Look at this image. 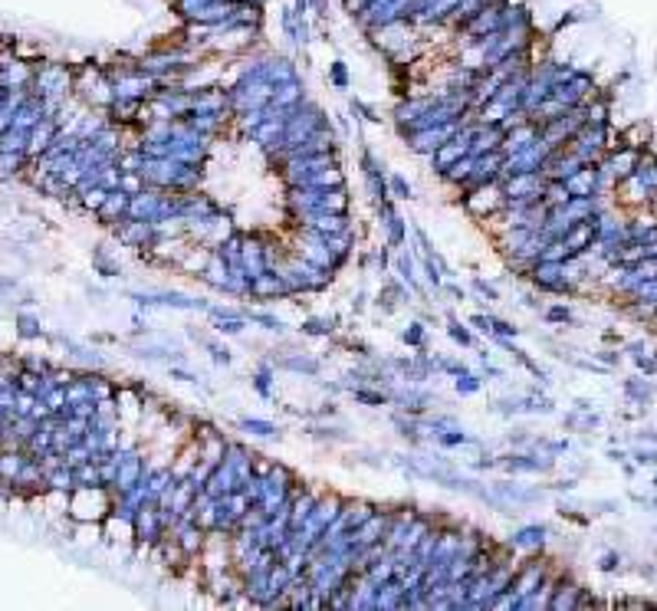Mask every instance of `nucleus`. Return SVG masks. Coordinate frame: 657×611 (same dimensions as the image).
I'll return each mask as SVG.
<instances>
[{
	"instance_id": "1",
	"label": "nucleus",
	"mask_w": 657,
	"mask_h": 611,
	"mask_svg": "<svg viewBox=\"0 0 657 611\" xmlns=\"http://www.w3.org/2000/svg\"><path fill=\"white\" fill-rule=\"evenodd\" d=\"M66 513L76 523H105V516L112 513V490L109 486H76L69 493Z\"/></svg>"
},
{
	"instance_id": "2",
	"label": "nucleus",
	"mask_w": 657,
	"mask_h": 611,
	"mask_svg": "<svg viewBox=\"0 0 657 611\" xmlns=\"http://www.w3.org/2000/svg\"><path fill=\"white\" fill-rule=\"evenodd\" d=\"M73 85H76V69H69L66 63H40L33 69V83H30V93L40 95V99H63L66 102L73 95Z\"/></svg>"
},
{
	"instance_id": "3",
	"label": "nucleus",
	"mask_w": 657,
	"mask_h": 611,
	"mask_svg": "<svg viewBox=\"0 0 657 611\" xmlns=\"http://www.w3.org/2000/svg\"><path fill=\"white\" fill-rule=\"evenodd\" d=\"M128 299L138 309H181V313H207V306H211V299L188 296V293H178V289H145V293L132 289Z\"/></svg>"
},
{
	"instance_id": "4",
	"label": "nucleus",
	"mask_w": 657,
	"mask_h": 611,
	"mask_svg": "<svg viewBox=\"0 0 657 611\" xmlns=\"http://www.w3.org/2000/svg\"><path fill=\"white\" fill-rule=\"evenodd\" d=\"M388 398H391V404L398 407V411L418 417V421L424 414H431V411L441 404L437 395H431L427 388H421V385H414V382H401V378H398L394 385H388Z\"/></svg>"
},
{
	"instance_id": "5",
	"label": "nucleus",
	"mask_w": 657,
	"mask_h": 611,
	"mask_svg": "<svg viewBox=\"0 0 657 611\" xmlns=\"http://www.w3.org/2000/svg\"><path fill=\"white\" fill-rule=\"evenodd\" d=\"M457 204H461L473 221H487L490 214L506 207L503 184H500V181H490V184H480V187H473V191H457Z\"/></svg>"
},
{
	"instance_id": "6",
	"label": "nucleus",
	"mask_w": 657,
	"mask_h": 611,
	"mask_svg": "<svg viewBox=\"0 0 657 611\" xmlns=\"http://www.w3.org/2000/svg\"><path fill=\"white\" fill-rule=\"evenodd\" d=\"M263 358H270L276 365V372H286V375H296V378H322V368L325 362L316 355H309V352H303V348H296V352H280V348H270V352H263Z\"/></svg>"
},
{
	"instance_id": "7",
	"label": "nucleus",
	"mask_w": 657,
	"mask_h": 611,
	"mask_svg": "<svg viewBox=\"0 0 657 611\" xmlns=\"http://www.w3.org/2000/svg\"><path fill=\"white\" fill-rule=\"evenodd\" d=\"M500 460V470L503 474H549L555 467L552 454H539V450H506V454H496Z\"/></svg>"
},
{
	"instance_id": "8",
	"label": "nucleus",
	"mask_w": 657,
	"mask_h": 611,
	"mask_svg": "<svg viewBox=\"0 0 657 611\" xmlns=\"http://www.w3.org/2000/svg\"><path fill=\"white\" fill-rule=\"evenodd\" d=\"M280 299H293L286 280L280 276V270H263L250 276V289H247V303L253 306H266V303H280Z\"/></svg>"
},
{
	"instance_id": "9",
	"label": "nucleus",
	"mask_w": 657,
	"mask_h": 611,
	"mask_svg": "<svg viewBox=\"0 0 657 611\" xmlns=\"http://www.w3.org/2000/svg\"><path fill=\"white\" fill-rule=\"evenodd\" d=\"M457 125H461V122H447V125H431V128H414V132H408L401 142L408 145V152L424 155V158H427V155L437 152V148H441L447 138H453Z\"/></svg>"
},
{
	"instance_id": "10",
	"label": "nucleus",
	"mask_w": 657,
	"mask_h": 611,
	"mask_svg": "<svg viewBox=\"0 0 657 611\" xmlns=\"http://www.w3.org/2000/svg\"><path fill=\"white\" fill-rule=\"evenodd\" d=\"M60 132H63L60 115H43V119L30 128V148H26V155H30V158H40V155L60 138Z\"/></svg>"
},
{
	"instance_id": "11",
	"label": "nucleus",
	"mask_w": 657,
	"mask_h": 611,
	"mask_svg": "<svg viewBox=\"0 0 657 611\" xmlns=\"http://www.w3.org/2000/svg\"><path fill=\"white\" fill-rule=\"evenodd\" d=\"M503 128L493 122H473V138H470V155L503 152Z\"/></svg>"
},
{
	"instance_id": "12",
	"label": "nucleus",
	"mask_w": 657,
	"mask_h": 611,
	"mask_svg": "<svg viewBox=\"0 0 657 611\" xmlns=\"http://www.w3.org/2000/svg\"><path fill=\"white\" fill-rule=\"evenodd\" d=\"M128 204H132V194H125L122 187H112L105 204L95 211V221L103 224V227H115V224H122L128 217Z\"/></svg>"
},
{
	"instance_id": "13",
	"label": "nucleus",
	"mask_w": 657,
	"mask_h": 611,
	"mask_svg": "<svg viewBox=\"0 0 657 611\" xmlns=\"http://www.w3.org/2000/svg\"><path fill=\"white\" fill-rule=\"evenodd\" d=\"M296 329H299V335H306V339H332L335 332L342 329V315H335V313H329V315L309 313V315H303V323H299Z\"/></svg>"
},
{
	"instance_id": "14",
	"label": "nucleus",
	"mask_w": 657,
	"mask_h": 611,
	"mask_svg": "<svg viewBox=\"0 0 657 611\" xmlns=\"http://www.w3.org/2000/svg\"><path fill=\"white\" fill-rule=\"evenodd\" d=\"M233 490H240V480H237V474H233L231 464L221 460V464L211 470V476H207L204 493L207 496H214V500H224V496H231Z\"/></svg>"
},
{
	"instance_id": "15",
	"label": "nucleus",
	"mask_w": 657,
	"mask_h": 611,
	"mask_svg": "<svg viewBox=\"0 0 657 611\" xmlns=\"http://www.w3.org/2000/svg\"><path fill=\"white\" fill-rule=\"evenodd\" d=\"M546 533L549 529L542 526V523H526V526L513 529L510 536H506L503 543L510 545V549H522V552H539L542 545H546Z\"/></svg>"
},
{
	"instance_id": "16",
	"label": "nucleus",
	"mask_w": 657,
	"mask_h": 611,
	"mask_svg": "<svg viewBox=\"0 0 657 611\" xmlns=\"http://www.w3.org/2000/svg\"><path fill=\"white\" fill-rule=\"evenodd\" d=\"M250 388H253L263 401L276 398V365L270 358H260V362H256L253 375H250Z\"/></svg>"
},
{
	"instance_id": "17",
	"label": "nucleus",
	"mask_w": 657,
	"mask_h": 611,
	"mask_svg": "<svg viewBox=\"0 0 657 611\" xmlns=\"http://www.w3.org/2000/svg\"><path fill=\"white\" fill-rule=\"evenodd\" d=\"M490 490H493L500 500L510 503V506H530V503L542 500V490H522V486L513 484V480H496V484H490Z\"/></svg>"
},
{
	"instance_id": "18",
	"label": "nucleus",
	"mask_w": 657,
	"mask_h": 611,
	"mask_svg": "<svg viewBox=\"0 0 657 611\" xmlns=\"http://www.w3.org/2000/svg\"><path fill=\"white\" fill-rule=\"evenodd\" d=\"M306 99V83L303 79H293V83H283L273 89V102H270V109L276 112H290L293 105H299V102Z\"/></svg>"
},
{
	"instance_id": "19",
	"label": "nucleus",
	"mask_w": 657,
	"mask_h": 611,
	"mask_svg": "<svg viewBox=\"0 0 657 611\" xmlns=\"http://www.w3.org/2000/svg\"><path fill=\"white\" fill-rule=\"evenodd\" d=\"M391 427H394V434H398L401 441H408V447H421V444L427 441L424 431H421L418 417L404 414V411H398V407H394V414H391Z\"/></svg>"
},
{
	"instance_id": "20",
	"label": "nucleus",
	"mask_w": 657,
	"mask_h": 611,
	"mask_svg": "<svg viewBox=\"0 0 657 611\" xmlns=\"http://www.w3.org/2000/svg\"><path fill=\"white\" fill-rule=\"evenodd\" d=\"M237 431L250 434V437H263V441H280V437H283L280 424L266 421V417H250V414H240L237 417Z\"/></svg>"
},
{
	"instance_id": "21",
	"label": "nucleus",
	"mask_w": 657,
	"mask_h": 611,
	"mask_svg": "<svg viewBox=\"0 0 657 611\" xmlns=\"http://www.w3.org/2000/svg\"><path fill=\"white\" fill-rule=\"evenodd\" d=\"M431 441H434L441 450H453V447H480V450H483V447H487V444L480 441V437H473V434L463 431L461 424H457V427H447V431H441V434H434Z\"/></svg>"
},
{
	"instance_id": "22",
	"label": "nucleus",
	"mask_w": 657,
	"mask_h": 611,
	"mask_svg": "<svg viewBox=\"0 0 657 611\" xmlns=\"http://www.w3.org/2000/svg\"><path fill=\"white\" fill-rule=\"evenodd\" d=\"M444 323H447V325H444V329H447V339H451L453 345H461V348H477V345H480L477 332L470 329L467 323H461V319H457L451 309L444 313Z\"/></svg>"
},
{
	"instance_id": "23",
	"label": "nucleus",
	"mask_w": 657,
	"mask_h": 611,
	"mask_svg": "<svg viewBox=\"0 0 657 611\" xmlns=\"http://www.w3.org/2000/svg\"><path fill=\"white\" fill-rule=\"evenodd\" d=\"M14 332H17V339H23V342H36V339H43V335H46V329H43V323H40V315L26 313V309H20V313L14 315Z\"/></svg>"
},
{
	"instance_id": "24",
	"label": "nucleus",
	"mask_w": 657,
	"mask_h": 611,
	"mask_svg": "<svg viewBox=\"0 0 657 611\" xmlns=\"http://www.w3.org/2000/svg\"><path fill=\"white\" fill-rule=\"evenodd\" d=\"M349 398L355 404H365V407H388L391 398H388V388H378V385H355L349 391Z\"/></svg>"
},
{
	"instance_id": "25",
	"label": "nucleus",
	"mask_w": 657,
	"mask_h": 611,
	"mask_svg": "<svg viewBox=\"0 0 657 611\" xmlns=\"http://www.w3.org/2000/svg\"><path fill=\"white\" fill-rule=\"evenodd\" d=\"M33 164L26 152H0V178H20Z\"/></svg>"
},
{
	"instance_id": "26",
	"label": "nucleus",
	"mask_w": 657,
	"mask_h": 611,
	"mask_svg": "<svg viewBox=\"0 0 657 611\" xmlns=\"http://www.w3.org/2000/svg\"><path fill=\"white\" fill-rule=\"evenodd\" d=\"M382 230H384V244L391 246V250H401V246H408V234H411V227H408V221H404L401 214H394V217H388V221L382 224Z\"/></svg>"
},
{
	"instance_id": "27",
	"label": "nucleus",
	"mask_w": 657,
	"mask_h": 611,
	"mask_svg": "<svg viewBox=\"0 0 657 611\" xmlns=\"http://www.w3.org/2000/svg\"><path fill=\"white\" fill-rule=\"evenodd\" d=\"M303 431H306L309 437H316V441H329V444H352L355 441L349 427H339V424H306Z\"/></svg>"
},
{
	"instance_id": "28",
	"label": "nucleus",
	"mask_w": 657,
	"mask_h": 611,
	"mask_svg": "<svg viewBox=\"0 0 657 611\" xmlns=\"http://www.w3.org/2000/svg\"><path fill=\"white\" fill-rule=\"evenodd\" d=\"M93 270L99 273V276H105V280H115V276H122V263L109 254V250H105V244H95L93 246Z\"/></svg>"
},
{
	"instance_id": "29",
	"label": "nucleus",
	"mask_w": 657,
	"mask_h": 611,
	"mask_svg": "<svg viewBox=\"0 0 657 611\" xmlns=\"http://www.w3.org/2000/svg\"><path fill=\"white\" fill-rule=\"evenodd\" d=\"M247 323L260 325L263 332H276V335H286V323H283L276 313H270V309H250V306H247Z\"/></svg>"
},
{
	"instance_id": "30",
	"label": "nucleus",
	"mask_w": 657,
	"mask_h": 611,
	"mask_svg": "<svg viewBox=\"0 0 657 611\" xmlns=\"http://www.w3.org/2000/svg\"><path fill=\"white\" fill-rule=\"evenodd\" d=\"M470 293L477 296L480 309H487L490 303H500V299H503L500 286H496V283H490V280H483V276H473V280H470Z\"/></svg>"
},
{
	"instance_id": "31",
	"label": "nucleus",
	"mask_w": 657,
	"mask_h": 611,
	"mask_svg": "<svg viewBox=\"0 0 657 611\" xmlns=\"http://www.w3.org/2000/svg\"><path fill=\"white\" fill-rule=\"evenodd\" d=\"M26 148H30V128L10 122V128L0 135V152H26Z\"/></svg>"
},
{
	"instance_id": "32",
	"label": "nucleus",
	"mask_w": 657,
	"mask_h": 611,
	"mask_svg": "<svg viewBox=\"0 0 657 611\" xmlns=\"http://www.w3.org/2000/svg\"><path fill=\"white\" fill-rule=\"evenodd\" d=\"M398 339L411 348V352H418V348H427V323L421 319H411L401 332H398Z\"/></svg>"
},
{
	"instance_id": "33",
	"label": "nucleus",
	"mask_w": 657,
	"mask_h": 611,
	"mask_svg": "<svg viewBox=\"0 0 657 611\" xmlns=\"http://www.w3.org/2000/svg\"><path fill=\"white\" fill-rule=\"evenodd\" d=\"M349 112H352V119L355 122H368V125H382V112L372 105V102H365V99H349Z\"/></svg>"
},
{
	"instance_id": "34",
	"label": "nucleus",
	"mask_w": 657,
	"mask_h": 611,
	"mask_svg": "<svg viewBox=\"0 0 657 611\" xmlns=\"http://www.w3.org/2000/svg\"><path fill=\"white\" fill-rule=\"evenodd\" d=\"M359 168H362V174H388V164H384V158L372 152L365 142L359 145Z\"/></svg>"
},
{
	"instance_id": "35",
	"label": "nucleus",
	"mask_w": 657,
	"mask_h": 611,
	"mask_svg": "<svg viewBox=\"0 0 657 611\" xmlns=\"http://www.w3.org/2000/svg\"><path fill=\"white\" fill-rule=\"evenodd\" d=\"M204 352H207V355H211V362H214V365H217V368H231V365H233V352H231V348H227V342L214 339V335H211V339L204 342Z\"/></svg>"
},
{
	"instance_id": "36",
	"label": "nucleus",
	"mask_w": 657,
	"mask_h": 611,
	"mask_svg": "<svg viewBox=\"0 0 657 611\" xmlns=\"http://www.w3.org/2000/svg\"><path fill=\"white\" fill-rule=\"evenodd\" d=\"M362 181H365V194L372 204L391 197V191H388V174H362Z\"/></svg>"
},
{
	"instance_id": "37",
	"label": "nucleus",
	"mask_w": 657,
	"mask_h": 611,
	"mask_svg": "<svg viewBox=\"0 0 657 611\" xmlns=\"http://www.w3.org/2000/svg\"><path fill=\"white\" fill-rule=\"evenodd\" d=\"M453 391H457V398H473V395H480V391H483L480 372H467V375H461V378H453Z\"/></svg>"
},
{
	"instance_id": "38",
	"label": "nucleus",
	"mask_w": 657,
	"mask_h": 611,
	"mask_svg": "<svg viewBox=\"0 0 657 611\" xmlns=\"http://www.w3.org/2000/svg\"><path fill=\"white\" fill-rule=\"evenodd\" d=\"M299 14L293 7H283V14H280V26H283V36L293 43V46H303V36H299Z\"/></svg>"
},
{
	"instance_id": "39",
	"label": "nucleus",
	"mask_w": 657,
	"mask_h": 611,
	"mask_svg": "<svg viewBox=\"0 0 657 611\" xmlns=\"http://www.w3.org/2000/svg\"><path fill=\"white\" fill-rule=\"evenodd\" d=\"M247 319L243 315H227V319H211V329L217 335H243L247 332Z\"/></svg>"
},
{
	"instance_id": "40",
	"label": "nucleus",
	"mask_w": 657,
	"mask_h": 611,
	"mask_svg": "<svg viewBox=\"0 0 657 611\" xmlns=\"http://www.w3.org/2000/svg\"><path fill=\"white\" fill-rule=\"evenodd\" d=\"M325 79H329V85H332V89L345 93V89L352 85V76H349V66H345V60H332V63H329V73H325Z\"/></svg>"
},
{
	"instance_id": "41",
	"label": "nucleus",
	"mask_w": 657,
	"mask_h": 611,
	"mask_svg": "<svg viewBox=\"0 0 657 611\" xmlns=\"http://www.w3.org/2000/svg\"><path fill=\"white\" fill-rule=\"evenodd\" d=\"M473 372V368L463 362V358H453V355H437V375H447V378H461V375Z\"/></svg>"
},
{
	"instance_id": "42",
	"label": "nucleus",
	"mask_w": 657,
	"mask_h": 611,
	"mask_svg": "<svg viewBox=\"0 0 657 611\" xmlns=\"http://www.w3.org/2000/svg\"><path fill=\"white\" fill-rule=\"evenodd\" d=\"M490 411L510 421V417L522 414V395H516V398H513V395H506V398H496L493 404H490Z\"/></svg>"
},
{
	"instance_id": "43",
	"label": "nucleus",
	"mask_w": 657,
	"mask_h": 611,
	"mask_svg": "<svg viewBox=\"0 0 657 611\" xmlns=\"http://www.w3.org/2000/svg\"><path fill=\"white\" fill-rule=\"evenodd\" d=\"M487 325H490V335H506V339H516V335H520V325H513L510 319L490 313V309H487Z\"/></svg>"
},
{
	"instance_id": "44",
	"label": "nucleus",
	"mask_w": 657,
	"mask_h": 611,
	"mask_svg": "<svg viewBox=\"0 0 657 611\" xmlns=\"http://www.w3.org/2000/svg\"><path fill=\"white\" fill-rule=\"evenodd\" d=\"M503 444L510 450H526V447H532V444H536V437H532L526 427H510V431L503 434Z\"/></svg>"
},
{
	"instance_id": "45",
	"label": "nucleus",
	"mask_w": 657,
	"mask_h": 611,
	"mask_svg": "<svg viewBox=\"0 0 657 611\" xmlns=\"http://www.w3.org/2000/svg\"><path fill=\"white\" fill-rule=\"evenodd\" d=\"M388 191H391V197L394 201H411L414 197V187H411V181L404 178V174H388Z\"/></svg>"
},
{
	"instance_id": "46",
	"label": "nucleus",
	"mask_w": 657,
	"mask_h": 611,
	"mask_svg": "<svg viewBox=\"0 0 657 611\" xmlns=\"http://www.w3.org/2000/svg\"><path fill=\"white\" fill-rule=\"evenodd\" d=\"M510 358H513V362H516V365H520V368H526V372H530V375H536L539 382H549V375H546V372H542V368H539V365H536V362H532V358H530V355H526V352H522V348H520V345H513Z\"/></svg>"
},
{
	"instance_id": "47",
	"label": "nucleus",
	"mask_w": 657,
	"mask_h": 611,
	"mask_svg": "<svg viewBox=\"0 0 657 611\" xmlns=\"http://www.w3.org/2000/svg\"><path fill=\"white\" fill-rule=\"evenodd\" d=\"M467 296H470V289L461 286L457 280H444V283H441V299H444V303H467Z\"/></svg>"
},
{
	"instance_id": "48",
	"label": "nucleus",
	"mask_w": 657,
	"mask_h": 611,
	"mask_svg": "<svg viewBox=\"0 0 657 611\" xmlns=\"http://www.w3.org/2000/svg\"><path fill=\"white\" fill-rule=\"evenodd\" d=\"M391 246L382 244V246H372V273H388L391 270Z\"/></svg>"
},
{
	"instance_id": "49",
	"label": "nucleus",
	"mask_w": 657,
	"mask_h": 611,
	"mask_svg": "<svg viewBox=\"0 0 657 611\" xmlns=\"http://www.w3.org/2000/svg\"><path fill=\"white\" fill-rule=\"evenodd\" d=\"M119 187L125 191V194H138V191H145V178H142L138 171H122Z\"/></svg>"
},
{
	"instance_id": "50",
	"label": "nucleus",
	"mask_w": 657,
	"mask_h": 611,
	"mask_svg": "<svg viewBox=\"0 0 657 611\" xmlns=\"http://www.w3.org/2000/svg\"><path fill=\"white\" fill-rule=\"evenodd\" d=\"M306 417H312V421H332V417H339V404H335V401L329 398V401H322L319 407L306 411Z\"/></svg>"
},
{
	"instance_id": "51",
	"label": "nucleus",
	"mask_w": 657,
	"mask_h": 611,
	"mask_svg": "<svg viewBox=\"0 0 657 611\" xmlns=\"http://www.w3.org/2000/svg\"><path fill=\"white\" fill-rule=\"evenodd\" d=\"M470 470H477V474H487V470H500V460H496V454H490L487 447L480 450V457L470 464Z\"/></svg>"
},
{
	"instance_id": "52",
	"label": "nucleus",
	"mask_w": 657,
	"mask_h": 611,
	"mask_svg": "<svg viewBox=\"0 0 657 611\" xmlns=\"http://www.w3.org/2000/svg\"><path fill=\"white\" fill-rule=\"evenodd\" d=\"M477 372H480V378H483V382H487V378H490V382H506V378H510V375H506V368L493 365L490 358H487V362H480Z\"/></svg>"
},
{
	"instance_id": "53",
	"label": "nucleus",
	"mask_w": 657,
	"mask_h": 611,
	"mask_svg": "<svg viewBox=\"0 0 657 611\" xmlns=\"http://www.w3.org/2000/svg\"><path fill=\"white\" fill-rule=\"evenodd\" d=\"M542 319H546V323H552V325L572 323V313H569L565 306H549V309H542Z\"/></svg>"
},
{
	"instance_id": "54",
	"label": "nucleus",
	"mask_w": 657,
	"mask_h": 611,
	"mask_svg": "<svg viewBox=\"0 0 657 611\" xmlns=\"http://www.w3.org/2000/svg\"><path fill=\"white\" fill-rule=\"evenodd\" d=\"M372 306V299H368V293L365 289H359L355 296H352V303H349V309H352V315H365V309Z\"/></svg>"
},
{
	"instance_id": "55",
	"label": "nucleus",
	"mask_w": 657,
	"mask_h": 611,
	"mask_svg": "<svg viewBox=\"0 0 657 611\" xmlns=\"http://www.w3.org/2000/svg\"><path fill=\"white\" fill-rule=\"evenodd\" d=\"M309 14L316 20H329V0H309Z\"/></svg>"
},
{
	"instance_id": "56",
	"label": "nucleus",
	"mask_w": 657,
	"mask_h": 611,
	"mask_svg": "<svg viewBox=\"0 0 657 611\" xmlns=\"http://www.w3.org/2000/svg\"><path fill=\"white\" fill-rule=\"evenodd\" d=\"M184 335H188V342H197L201 348H204V342L211 339V335H207L204 329H194V325H188V329H184Z\"/></svg>"
},
{
	"instance_id": "57",
	"label": "nucleus",
	"mask_w": 657,
	"mask_h": 611,
	"mask_svg": "<svg viewBox=\"0 0 657 611\" xmlns=\"http://www.w3.org/2000/svg\"><path fill=\"white\" fill-rule=\"evenodd\" d=\"M17 286H20L17 276H4V273H0V296H7V293H14Z\"/></svg>"
},
{
	"instance_id": "58",
	"label": "nucleus",
	"mask_w": 657,
	"mask_h": 611,
	"mask_svg": "<svg viewBox=\"0 0 657 611\" xmlns=\"http://www.w3.org/2000/svg\"><path fill=\"white\" fill-rule=\"evenodd\" d=\"M359 270L362 273H372V250H362V254H359Z\"/></svg>"
},
{
	"instance_id": "59",
	"label": "nucleus",
	"mask_w": 657,
	"mask_h": 611,
	"mask_svg": "<svg viewBox=\"0 0 657 611\" xmlns=\"http://www.w3.org/2000/svg\"><path fill=\"white\" fill-rule=\"evenodd\" d=\"M522 306H526V309H542V299H536L532 293H526V296H522Z\"/></svg>"
},
{
	"instance_id": "60",
	"label": "nucleus",
	"mask_w": 657,
	"mask_h": 611,
	"mask_svg": "<svg viewBox=\"0 0 657 611\" xmlns=\"http://www.w3.org/2000/svg\"><path fill=\"white\" fill-rule=\"evenodd\" d=\"M293 10L299 17H309V0H293Z\"/></svg>"
}]
</instances>
